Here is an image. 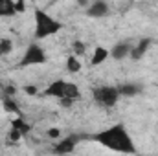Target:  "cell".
Returning <instances> with one entry per match:
<instances>
[{
    "instance_id": "cell-9",
    "label": "cell",
    "mask_w": 158,
    "mask_h": 156,
    "mask_svg": "<svg viewBox=\"0 0 158 156\" xmlns=\"http://www.w3.org/2000/svg\"><path fill=\"white\" fill-rule=\"evenodd\" d=\"M151 44H153V40H151V39H142L138 44H134V46H132V50H131V55H129V57H131L132 61H140V59L147 53V50L151 48Z\"/></svg>"
},
{
    "instance_id": "cell-12",
    "label": "cell",
    "mask_w": 158,
    "mask_h": 156,
    "mask_svg": "<svg viewBox=\"0 0 158 156\" xmlns=\"http://www.w3.org/2000/svg\"><path fill=\"white\" fill-rule=\"evenodd\" d=\"M140 84H134V83H123L121 86H118V92H119V97L125 96V97H131V96H136L140 94Z\"/></svg>"
},
{
    "instance_id": "cell-20",
    "label": "cell",
    "mask_w": 158,
    "mask_h": 156,
    "mask_svg": "<svg viewBox=\"0 0 158 156\" xmlns=\"http://www.w3.org/2000/svg\"><path fill=\"white\" fill-rule=\"evenodd\" d=\"M22 90H24L28 96H37V94H39V90H37V86H35V84H26Z\"/></svg>"
},
{
    "instance_id": "cell-3",
    "label": "cell",
    "mask_w": 158,
    "mask_h": 156,
    "mask_svg": "<svg viewBox=\"0 0 158 156\" xmlns=\"http://www.w3.org/2000/svg\"><path fill=\"white\" fill-rule=\"evenodd\" d=\"M92 97H94V101L99 107L112 109V107H116V103L119 99L118 86H98V88H92Z\"/></svg>"
},
{
    "instance_id": "cell-17",
    "label": "cell",
    "mask_w": 158,
    "mask_h": 156,
    "mask_svg": "<svg viewBox=\"0 0 158 156\" xmlns=\"http://www.w3.org/2000/svg\"><path fill=\"white\" fill-rule=\"evenodd\" d=\"M72 55H76V57H83L85 53H86V46H85V42L83 40H76V42H72Z\"/></svg>"
},
{
    "instance_id": "cell-22",
    "label": "cell",
    "mask_w": 158,
    "mask_h": 156,
    "mask_svg": "<svg viewBox=\"0 0 158 156\" xmlns=\"http://www.w3.org/2000/svg\"><path fill=\"white\" fill-rule=\"evenodd\" d=\"M46 134H48V138H59V136H61V130H59L57 127H52V129L46 130Z\"/></svg>"
},
{
    "instance_id": "cell-14",
    "label": "cell",
    "mask_w": 158,
    "mask_h": 156,
    "mask_svg": "<svg viewBox=\"0 0 158 156\" xmlns=\"http://www.w3.org/2000/svg\"><path fill=\"white\" fill-rule=\"evenodd\" d=\"M64 97H66V99H72V101H76L77 97H81V92H79V88H77V84H76V83H68V81H66ZM64 97H63V99H64Z\"/></svg>"
},
{
    "instance_id": "cell-11",
    "label": "cell",
    "mask_w": 158,
    "mask_h": 156,
    "mask_svg": "<svg viewBox=\"0 0 158 156\" xmlns=\"http://www.w3.org/2000/svg\"><path fill=\"white\" fill-rule=\"evenodd\" d=\"M11 129L19 130V132L22 134V136H26V134H28V132L31 130V125H30V123H28V121H26L24 117L19 116V117H13V119H11Z\"/></svg>"
},
{
    "instance_id": "cell-21",
    "label": "cell",
    "mask_w": 158,
    "mask_h": 156,
    "mask_svg": "<svg viewBox=\"0 0 158 156\" xmlns=\"http://www.w3.org/2000/svg\"><path fill=\"white\" fill-rule=\"evenodd\" d=\"M15 4V13L19 15V13H24L26 11V2H22V0H19V2H13Z\"/></svg>"
},
{
    "instance_id": "cell-15",
    "label": "cell",
    "mask_w": 158,
    "mask_h": 156,
    "mask_svg": "<svg viewBox=\"0 0 158 156\" xmlns=\"http://www.w3.org/2000/svg\"><path fill=\"white\" fill-rule=\"evenodd\" d=\"M81 68H83V64H81V59H77L76 55H70V57L66 59V70H68L70 74H77Z\"/></svg>"
},
{
    "instance_id": "cell-13",
    "label": "cell",
    "mask_w": 158,
    "mask_h": 156,
    "mask_svg": "<svg viewBox=\"0 0 158 156\" xmlns=\"http://www.w3.org/2000/svg\"><path fill=\"white\" fill-rule=\"evenodd\" d=\"M15 4L13 0H0V18L2 17H15Z\"/></svg>"
},
{
    "instance_id": "cell-1",
    "label": "cell",
    "mask_w": 158,
    "mask_h": 156,
    "mask_svg": "<svg viewBox=\"0 0 158 156\" xmlns=\"http://www.w3.org/2000/svg\"><path fill=\"white\" fill-rule=\"evenodd\" d=\"M92 140L109 151L121 153V154H136V145H134L127 127L121 123H116V125L98 132L96 136H92Z\"/></svg>"
},
{
    "instance_id": "cell-16",
    "label": "cell",
    "mask_w": 158,
    "mask_h": 156,
    "mask_svg": "<svg viewBox=\"0 0 158 156\" xmlns=\"http://www.w3.org/2000/svg\"><path fill=\"white\" fill-rule=\"evenodd\" d=\"M11 51H13V40L7 39V37L0 39V57H6V55H9Z\"/></svg>"
},
{
    "instance_id": "cell-7",
    "label": "cell",
    "mask_w": 158,
    "mask_h": 156,
    "mask_svg": "<svg viewBox=\"0 0 158 156\" xmlns=\"http://www.w3.org/2000/svg\"><path fill=\"white\" fill-rule=\"evenodd\" d=\"M64 88H66V81L64 79H57V81H53V83L48 84V88L44 90V96L63 99L64 97Z\"/></svg>"
},
{
    "instance_id": "cell-6",
    "label": "cell",
    "mask_w": 158,
    "mask_h": 156,
    "mask_svg": "<svg viewBox=\"0 0 158 156\" xmlns=\"http://www.w3.org/2000/svg\"><path fill=\"white\" fill-rule=\"evenodd\" d=\"M107 15H109V4L101 2V0L92 2L86 9V17H92V18H101V17H107Z\"/></svg>"
},
{
    "instance_id": "cell-19",
    "label": "cell",
    "mask_w": 158,
    "mask_h": 156,
    "mask_svg": "<svg viewBox=\"0 0 158 156\" xmlns=\"http://www.w3.org/2000/svg\"><path fill=\"white\" fill-rule=\"evenodd\" d=\"M22 138H24V136H22L19 130H15V129H11V130H9V134H7V140H9L11 143H19Z\"/></svg>"
},
{
    "instance_id": "cell-18",
    "label": "cell",
    "mask_w": 158,
    "mask_h": 156,
    "mask_svg": "<svg viewBox=\"0 0 158 156\" xmlns=\"http://www.w3.org/2000/svg\"><path fill=\"white\" fill-rule=\"evenodd\" d=\"M2 105H4V110H6V112H13V114H17V112H19V107H17V105H15V101H13L11 97H7V96L4 97Z\"/></svg>"
},
{
    "instance_id": "cell-4",
    "label": "cell",
    "mask_w": 158,
    "mask_h": 156,
    "mask_svg": "<svg viewBox=\"0 0 158 156\" xmlns=\"http://www.w3.org/2000/svg\"><path fill=\"white\" fill-rule=\"evenodd\" d=\"M46 63V53L39 44H30L24 51V57L20 61V66H33V64H44Z\"/></svg>"
},
{
    "instance_id": "cell-8",
    "label": "cell",
    "mask_w": 158,
    "mask_h": 156,
    "mask_svg": "<svg viewBox=\"0 0 158 156\" xmlns=\"http://www.w3.org/2000/svg\"><path fill=\"white\" fill-rule=\"evenodd\" d=\"M131 50H132V44H129V42H118V44L112 46V50L109 53H110V57L114 61H121V59H127L131 55Z\"/></svg>"
},
{
    "instance_id": "cell-23",
    "label": "cell",
    "mask_w": 158,
    "mask_h": 156,
    "mask_svg": "<svg viewBox=\"0 0 158 156\" xmlns=\"http://www.w3.org/2000/svg\"><path fill=\"white\" fill-rule=\"evenodd\" d=\"M72 103H74V101H72V99H66V97H64V99H59V105H61V107H66V109L72 107Z\"/></svg>"
},
{
    "instance_id": "cell-5",
    "label": "cell",
    "mask_w": 158,
    "mask_h": 156,
    "mask_svg": "<svg viewBox=\"0 0 158 156\" xmlns=\"http://www.w3.org/2000/svg\"><path fill=\"white\" fill-rule=\"evenodd\" d=\"M77 136H66L64 140H61V142H57L55 143V147H53V153L55 156H68L74 153V149H76V145H77Z\"/></svg>"
},
{
    "instance_id": "cell-10",
    "label": "cell",
    "mask_w": 158,
    "mask_h": 156,
    "mask_svg": "<svg viewBox=\"0 0 158 156\" xmlns=\"http://www.w3.org/2000/svg\"><path fill=\"white\" fill-rule=\"evenodd\" d=\"M109 50L105 48V46H96L94 48V53H92V59H90V64L92 66H99V64H103L107 59H109Z\"/></svg>"
},
{
    "instance_id": "cell-2",
    "label": "cell",
    "mask_w": 158,
    "mask_h": 156,
    "mask_svg": "<svg viewBox=\"0 0 158 156\" xmlns=\"http://www.w3.org/2000/svg\"><path fill=\"white\" fill-rule=\"evenodd\" d=\"M63 30V24L50 17L46 11L35 9V39H46Z\"/></svg>"
}]
</instances>
